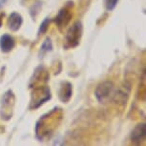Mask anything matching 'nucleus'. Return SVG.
Instances as JSON below:
<instances>
[{"label": "nucleus", "mask_w": 146, "mask_h": 146, "mask_svg": "<svg viewBox=\"0 0 146 146\" xmlns=\"http://www.w3.org/2000/svg\"><path fill=\"white\" fill-rule=\"evenodd\" d=\"M63 118L62 108L56 106L51 110L50 112L46 113L41 115L40 118L36 121L35 132V137L39 141L50 139L53 136L54 131L61 123Z\"/></svg>", "instance_id": "obj_1"}, {"label": "nucleus", "mask_w": 146, "mask_h": 146, "mask_svg": "<svg viewBox=\"0 0 146 146\" xmlns=\"http://www.w3.org/2000/svg\"><path fill=\"white\" fill-rule=\"evenodd\" d=\"M52 98V92L48 85H38L32 88L31 98H30L29 109L37 110L43 104L49 101Z\"/></svg>", "instance_id": "obj_2"}, {"label": "nucleus", "mask_w": 146, "mask_h": 146, "mask_svg": "<svg viewBox=\"0 0 146 146\" xmlns=\"http://www.w3.org/2000/svg\"><path fill=\"white\" fill-rule=\"evenodd\" d=\"M83 34V25L80 20H76L70 26L67 33L65 35L64 44L63 48L65 50H70V49L76 48L79 44Z\"/></svg>", "instance_id": "obj_3"}, {"label": "nucleus", "mask_w": 146, "mask_h": 146, "mask_svg": "<svg viewBox=\"0 0 146 146\" xmlns=\"http://www.w3.org/2000/svg\"><path fill=\"white\" fill-rule=\"evenodd\" d=\"M115 86L113 81L105 80L100 82L96 86L95 90V96L96 100L100 103L109 102L110 100H114V96L115 95Z\"/></svg>", "instance_id": "obj_4"}, {"label": "nucleus", "mask_w": 146, "mask_h": 146, "mask_svg": "<svg viewBox=\"0 0 146 146\" xmlns=\"http://www.w3.org/2000/svg\"><path fill=\"white\" fill-rule=\"evenodd\" d=\"M15 104V96L12 90H8L1 98L0 117L3 120H10L13 117Z\"/></svg>", "instance_id": "obj_5"}, {"label": "nucleus", "mask_w": 146, "mask_h": 146, "mask_svg": "<svg viewBox=\"0 0 146 146\" xmlns=\"http://www.w3.org/2000/svg\"><path fill=\"white\" fill-rule=\"evenodd\" d=\"M73 8H74V2L68 1L61 9L58 11L56 17L53 19V21L56 23L57 29L60 32H63V30L67 28V26L70 24V22L73 17Z\"/></svg>", "instance_id": "obj_6"}, {"label": "nucleus", "mask_w": 146, "mask_h": 146, "mask_svg": "<svg viewBox=\"0 0 146 146\" xmlns=\"http://www.w3.org/2000/svg\"><path fill=\"white\" fill-rule=\"evenodd\" d=\"M50 74L48 70L44 67L43 65H40L35 69L34 74H33L31 79H30V88L38 86V85L46 84L47 82L50 80Z\"/></svg>", "instance_id": "obj_7"}, {"label": "nucleus", "mask_w": 146, "mask_h": 146, "mask_svg": "<svg viewBox=\"0 0 146 146\" xmlns=\"http://www.w3.org/2000/svg\"><path fill=\"white\" fill-rule=\"evenodd\" d=\"M59 100L63 103H68L73 96V85L69 81H61L57 91Z\"/></svg>", "instance_id": "obj_8"}, {"label": "nucleus", "mask_w": 146, "mask_h": 146, "mask_svg": "<svg viewBox=\"0 0 146 146\" xmlns=\"http://www.w3.org/2000/svg\"><path fill=\"white\" fill-rule=\"evenodd\" d=\"M146 136V125L145 123H139L136 125V127L133 129L131 133V141L134 144H140L142 141H144Z\"/></svg>", "instance_id": "obj_9"}, {"label": "nucleus", "mask_w": 146, "mask_h": 146, "mask_svg": "<svg viewBox=\"0 0 146 146\" xmlns=\"http://www.w3.org/2000/svg\"><path fill=\"white\" fill-rule=\"evenodd\" d=\"M22 24H23V17L20 13L13 12L8 17L7 20V26L8 29L12 32H17L21 28Z\"/></svg>", "instance_id": "obj_10"}, {"label": "nucleus", "mask_w": 146, "mask_h": 146, "mask_svg": "<svg viewBox=\"0 0 146 146\" xmlns=\"http://www.w3.org/2000/svg\"><path fill=\"white\" fill-rule=\"evenodd\" d=\"M15 47V39L9 34H4L0 37V50L2 53L8 54Z\"/></svg>", "instance_id": "obj_11"}, {"label": "nucleus", "mask_w": 146, "mask_h": 146, "mask_svg": "<svg viewBox=\"0 0 146 146\" xmlns=\"http://www.w3.org/2000/svg\"><path fill=\"white\" fill-rule=\"evenodd\" d=\"M54 49L53 46V42H52L50 37H46V39L43 41L42 45L40 47V50L38 52V56L39 58H43L45 56V54H47L48 53H51Z\"/></svg>", "instance_id": "obj_12"}, {"label": "nucleus", "mask_w": 146, "mask_h": 146, "mask_svg": "<svg viewBox=\"0 0 146 146\" xmlns=\"http://www.w3.org/2000/svg\"><path fill=\"white\" fill-rule=\"evenodd\" d=\"M51 22H52V18L49 17V16H47V17L43 19V21L41 22L39 28H38L37 36H41V35H43L44 34H46L49 29V26H50Z\"/></svg>", "instance_id": "obj_13"}, {"label": "nucleus", "mask_w": 146, "mask_h": 146, "mask_svg": "<svg viewBox=\"0 0 146 146\" xmlns=\"http://www.w3.org/2000/svg\"><path fill=\"white\" fill-rule=\"evenodd\" d=\"M41 8H42V2H41L40 0H37L36 2H35V3L30 7L29 13H30V15H31V16L33 18L36 17V15L41 11Z\"/></svg>", "instance_id": "obj_14"}, {"label": "nucleus", "mask_w": 146, "mask_h": 146, "mask_svg": "<svg viewBox=\"0 0 146 146\" xmlns=\"http://www.w3.org/2000/svg\"><path fill=\"white\" fill-rule=\"evenodd\" d=\"M118 1L119 0H104V8H105L107 12H113L115 9V7H117Z\"/></svg>", "instance_id": "obj_15"}, {"label": "nucleus", "mask_w": 146, "mask_h": 146, "mask_svg": "<svg viewBox=\"0 0 146 146\" xmlns=\"http://www.w3.org/2000/svg\"><path fill=\"white\" fill-rule=\"evenodd\" d=\"M8 2V0H0V9L3 8V6Z\"/></svg>", "instance_id": "obj_16"}, {"label": "nucleus", "mask_w": 146, "mask_h": 146, "mask_svg": "<svg viewBox=\"0 0 146 146\" xmlns=\"http://www.w3.org/2000/svg\"><path fill=\"white\" fill-rule=\"evenodd\" d=\"M3 16H4V13H0V28L2 27V23H3Z\"/></svg>", "instance_id": "obj_17"}]
</instances>
